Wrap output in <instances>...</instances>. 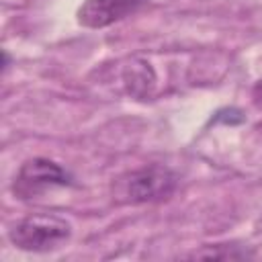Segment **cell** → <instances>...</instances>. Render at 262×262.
<instances>
[{
  "label": "cell",
  "mask_w": 262,
  "mask_h": 262,
  "mask_svg": "<svg viewBox=\"0 0 262 262\" xmlns=\"http://www.w3.org/2000/svg\"><path fill=\"white\" fill-rule=\"evenodd\" d=\"M145 4L147 0H86L78 10V23L86 29H104L135 14Z\"/></svg>",
  "instance_id": "obj_4"
},
{
  "label": "cell",
  "mask_w": 262,
  "mask_h": 262,
  "mask_svg": "<svg viewBox=\"0 0 262 262\" xmlns=\"http://www.w3.org/2000/svg\"><path fill=\"white\" fill-rule=\"evenodd\" d=\"M72 235V225L51 213H33L12 225L10 242L25 252H53L61 248Z\"/></svg>",
  "instance_id": "obj_1"
},
{
  "label": "cell",
  "mask_w": 262,
  "mask_h": 262,
  "mask_svg": "<svg viewBox=\"0 0 262 262\" xmlns=\"http://www.w3.org/2000/svg\"><path fill=\"white\" fill-rule=\"evenodd\" d=\"M252 98H254V104H256V106H262V78L254 84V88H252Z\"/></svg>",
  "instance_id": "obj_7"
},
{
  "label": "cell",
  "mask_w": 262,
  "mask_h": 262,
  "mask_svg": "<svg viewBox=\"0 0 262 262\" xmlns=\"http://www.w3.org/2000/svg\"><path fill=\"white\" fill-rule=\"evenodd\" d=\"M123 80L127 86V92L135 98H147L156 86V74L151 66L143 59H131V63L123 72Z\"/></svg>",
  "instance_id": "obj_5"
},
{
  "label": "cell",
  "mask_w": 262,
  "mask_h": 262,
  "mask_svg": "<svg viewBox=\"0 0 262 262\" xmlns=\"http://www.w3.org/2000/svg\"><path fill=\"white\" fill-rule=\"evenodd\" d=\"M72 184L74 178L57 162L47 158H33L20 166L12 182V192L18 199H31L51 186H72Z\"/></svg>",
  "instance_id": "obj_3"
},
{
  "label": "cell",
  "mask_w": 262,
  "mask_h": 262,
  "mask_svg": "<svg viewBox=\"0 0 262 262\" xmlns=\"http://www.w3.org/2000/svg\"><path fill=\"white\" fill-rule=\"evenodd\" d=\"M176 182L178 178L170 168L151 164L117 178L115 194L125 203H133V205L156 203L168 199L174 192Z\"/></svg>",
  "instance_id": "obj_2"
},
{
  "label": "cell",
  "mask_w": 262,
  "mask_h": 262,
  "mask_svg": "<svg viewBox=\"0 0 262 262\" xmlns=\"http://www.w3.org/2000/svg\"><path fill=\"white\" fill-rule=\"evenodd\" d=\"M192 256L194 258H223V260H229V258H252V252H248L246 248H239V246L217 244L213 248H203V250L194 252Z\"/></svg>",
  "instance_id": "obj_6"
}]
</instances>
